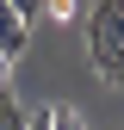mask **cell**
Instances as JSON below:
<instances>
[{
  "label": "cell",
  "mask_w": 124,
  "mask_h": 130,
  "mask_svg": "<svg viewBox=\"0 0 124 130\" xmlns=\"http://www.w3.org/2000/svg\"><path fill=\"white\" fill-rule=\"evenodd\" d=\"M87 56L105 87H124V0H93L87 12Z\"/></svg>",
  "instance_id": "obj_1"
},
{
  "label": "cell",
  "mask_w": 124,
  "mask_h": 130,
  "mask_svg": "<svg viewBox=\"0 0 124 130\" xmlns=\"http://www.w3.org/2000/svg\"><path fill=\"white\" fill-rule=\"evenodd\" d=\"M25 37H31V19H25L19 6H6V0H0V62L25 56Z\"/></svg>",
  "instance_id": "obj_2"
},
{
  "label": "cell",
  "mask_w": 124,
  "mask_h": 130,
  "mask_svg": "<svg viewBox=\"0 0 124 130\" xmlns=\"http://www.w3.org/2000/svg\"><path fill=\"white\" fill-rule=\"evenodd\" d=\"M0 130H25V105H19V93H12L6 74H0Z\"/></svg>",
  "instance_id": "obj_3"
},
{
  "label": "cell",
  "mask_w": 124,
  "mask_h": 130,
  "mask_svg": "<svg viewBox=\"0 0 124 130\" xmlns=\"http://www.w3.org/2000/svg\"><path fill=\"white\" fill-rule=\"evenodd\" d=\"M50 130H87V124H81V118H74V111H68V105H50Z\"/></svg>",
  "instance_id": "obj_4"
},
{
  "label": "cell",
  "mask_w": 124,
  "mask_h": 130,
  "mask_svg": "<svg viewBox=\"0 0 124 130\" xmlns=\"http://www.w3.org/2000/svg\"><path fill=\"white\" fill-rule=\"evenodd\" d=\"M43 12L50 19H74V0H43Z\"/></svg>",
  "instance_id": "obj_5"
},
{
  "label": "cell",
  "mask_w": 124,
  "mask_h": 130,
  "mask_svg": "<svg viewBox=\"0 0 124 130\" xmlns=\"http://www.w3.org/2000/svg\"><path fill=\"white\" fill-rule=\"evenodd\" d=\"M6 6H19L25 19H37V12H43V0H6Z\"/></svg>",
  "instance_id": "obj_6"
},
{
  "label": "cell",
  "mask_w": 124,
  "mask_h": 130,
  "mask_svg": "<svg viewBox=\"0 0 124 130\" xmlns=\"http://www.w3.org/2000/svg\"><path fill=\"white\" fill-rule=\"evenodd\" d=\"M25 130H50V105H43V111H31V118H25Z\"/></svg>",
  "instance_id": "obj_7"
}]
</instances>
